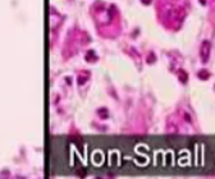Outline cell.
Returning <instances> with one entry per match:
<instances>
[{
    "mask_svg": "<svg viewBox=\"0 0 215 179\" xmlns=\"http://www.w3.org/2000/svg\"><path fill=\"white\" fill-rule=\"evenodd\" d=\"M179 73H181V76H182V82H186V79H187V77H186V73H184L183 70H181Z\"/></svg>",
    "mask_w": 215,
    "mask_h": 179,
    "instance_id": "cell-3",
    "label": "cell"
},
{
    "mask_svg": "<svg viewBox=\"0 0 215 179\" xmlns=\"http://www.w3.org/2000/svg\"><path fill=\"white\" fill-rule=\"evenodd\" d=\"M141 1H142L145 5H147V4H150V3H151V0H141Z\"/></svg>",
    "mask_w": 215,
    "mask_h": 179,
    "instance_id": "cell-4",
    "label": "cell"
},
{
    "mask_svg": "<svg viewBox=\"0 0 215 179\" xmlns=\"http://www.w3.org/2000/svg\"><path fill=\"white\" fill-rule=\"evenodd\" d=\"M200 53H201V59H202V62H207L209 55H210V42H209V41H204V42H202Z\"/></svg>",
    "mask_w": 215,
    "mask_h": 179,
    "instance_id": "cell-1",
    "label": "cell"
},
{
    "mask_svg": "<svg viewBox=\"0 0 215 179\" xmlns=\"http://www.w3.org/2000/svg\"><path fill=\"white\" fill-rule=\"evenodd\" d=\"M198 78H201V79H207L209 78V74H207L206 70H201L198 73Z\"/></svg>",
    "mask_w": 215,
    "mask_h": 179,
    "instance_id": "cell-2",
    "label": "cell"
}]
</instances>
